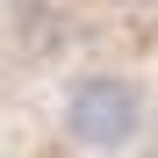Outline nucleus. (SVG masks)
I'll list each match as a JSON object with an SVG mask.
<instances>
[{"label": "nucleus", "instance_id": "2", "mask_svg": "<svg viewBox=\"0 0 158 158\" xmlns=\"http://www.w3.org/2000/svg\"><path fill=\"white\" fill-rule=\"evenodd\" d=\"M151 158H158V144H151Z\"/></svg>", "mask_w": 158, "mask_h": 158}, {"label": "nucleus", "instance_id": "1", "mask_svg": "<svg viewBox=\"0 0 158 158\" xmlns=\"http://www.w3.org/2000/svg\"><path fill=\"white\" fill-rule=\"evenodd\" d=\"M50 129L65 137V151L79 158H129L151 144L158 129V101L129 65H79L58 79L50 101Z\"/></svg>", "mask_w": 158, "mask_h": 158}]
</instances>
